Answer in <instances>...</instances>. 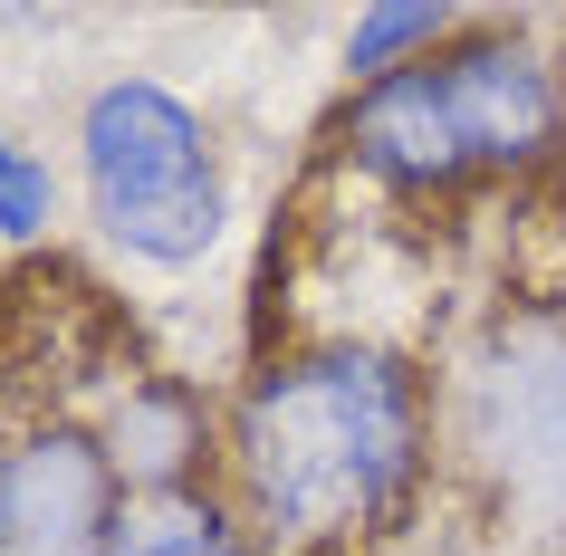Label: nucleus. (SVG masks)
Returning a JSON list of instances; mask_svg holds the SVG:
<instances>
[{
	"label": "nucleus",
	"mask_w": 566,
	"mask_h": 556,
	"mask_svg": "<svg viewBox=\"0 0 566 556\" xmlns=\"http://www.w3.org/2000/svg\"><path fill=\"white\" fill-rule=\"evenodd\" d=\"M106 556H260V547L221 490H174V499H125Z\"/></svg>",
	"instance_id": "6"
},
{
	"label": "nucleus",
	"mask_w": 566,
	"mask_h": 556,
	"mask_svg": "<svg viewBox=\"0 0 566 556\" xmlns=\"http://www.w3.org/2000/svg\"><path fill=\"white\" fill-rule=\"evenodd\" d=\"M471 30V10H432V0H385V10H356L346 20V49H336V67H346V87H375V77H394V67L432 59L442 39Z\"/></svg>",
	"instance_id": "7"
},
{
	"label": "nucleus",
	"mask_w": 566,
	"mask_h": 556,
	"mask_svg": "<svg viewBox=\"0 0 566 556\" xmlns=\"http://www.w3.org/2000/svg\"><path fill=\"white\" fill-rule=\"evenodd\" d=\"M59 202H67L59 164H49L30 135L0 125V240H10V250H39V240L59 231Z\"/></svg>",
	"instance_id": "8"
},
{
	"label": "nucleus",
	"mask_w": 566,
	"mask_h": 556,
	"mask_svg": "<svg viewBox=\"0 0 566 556\" xmlns=\"http://www.w3.org/2000/svg\"><path fill=\"white\" fill-rule=\"evenodd\" d=\"M260 556H385L442 499V394L394 336L269 346L221 403V480Z\"/></svg>",
	"instance_id": "1"
},
{
	"label": "nucleus",
	"mask_w": 566,
	"mask_h": 556,
	"mask_svg": "<svg viewBox=\"0 0 566 556\" xmlns=\"http://www.w3.org/2000/svg\"><path fill=\"white\" fill-rule=\"evenodd\" d=\"M442 394V490L500 547L566 537V297H490L451 355Z\"/></svg>",
	"instance_id": "3"
},
{
	"label": "nucleus",
	"mask_w": 566,
	"mask_h": 556,
	"mask_svg": "<svg viewBox=\"0 0 566 556\" xmlns=\"http://www.w3.org/2000/svg\"><path fill=\"white\" fill-rule=\"evenodd\" d=\"M566 154V67L528 20H471L432 59L346 87L327 116V164L394 211H432L490 182H528Z\"/></svg>",
	"instance_id": "2"
},
{
	"label": "nucleus",
	"mask_w": 566,
	"mask_h": 556,
	"mask_svg": "<svg viewBox=\"0 0 566 556\" xmlns=\"http://www.w3.org/2000/svg\"><path fill=\"white\" fill-rule=\"evenodd\" d=\"M125 480L77 403L0 422V556H106Z\"/></svg>",
	"instance_id": "5"
},
{
	"label": "nucleus",
	"mask_w": 566,
	"mask_h": 556,
	"mask_svg": "<svg viewBox=\"0 0 566 556\" xmlns=\"http://www.w3.org/2000/svg\"><path fill=\"white\" fill-rule=\"evenodd\" d=\"M77 192L96 240L135 269H202L231 231V174L211 116L164 77H106L77 106Z\"/></svg>",
	"instance_id": "4"
}]
</instances>
